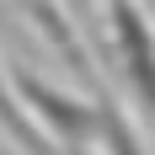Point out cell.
I'll return each mask as SVG.
<instances>
[{
  "label": "cell",
  "instance_id": "cell-1",
  "mask_svg": "<svg viewBox=\"0 0 155 155\" xmlns=\"http://www.w3.org/2000/svg\"><path fill=\"white\" fill-rule=\"evenodd\" d=\"M118 38H123V59H128V75H134V86H139V96L155 107V43L150 32H144V16L128 11V5H118Z\"/></svg>",
  "mask_w": 155,
  "mask_h": 155
},
{
  "label": "cell",
  "instance_id": "cell-2",
  "mask_svg": "<svg viewBox=\"0 0 155 155\" xmlns=\"http://www.w3.org/2000/svg\"><path fill=\"white\" fill-rule=\"evenodd\" d=\"M21 91H27L32 102H43V118H48V123H59L64 134H86V128H91V112H86V107H75L70 96H48L38 80H21Z\"/></svg>",
  "mask_w": 155,
  "mask_h": 155
}]
</instances>
